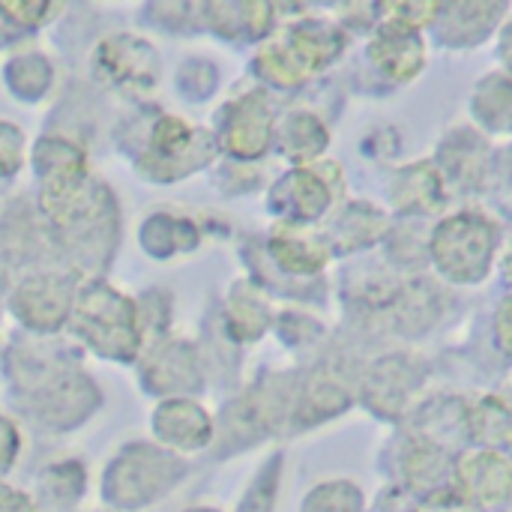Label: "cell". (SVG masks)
I'll use <instances>...</instances> for the list:
<instances>
[{
	"label": "cell",
	"instance_id": "obj_1",
	"mask_svg": "<svg viewBox=\"0 0 512 512\" xmlns=\"http://www.w3.org/2000/svg\"><path fill=\"white\" fill-rule=\"evenodd\" d=\"M36 210L54 255L75 276L93 279L111 270L123 240V207L99 174L66 192H36Z\"/></svg>",
	"mask_w": 512,
	"mask_h": 512
},
{
	"label": "cell",
	"instance_id": "obj_2",
	"mask_svg": "<svg viewBox=\"0 0 512 512\" xmlns=\"http://www.w3.org/2000/svg\"><path fill=\"white\" fill-rule=\"evenodd\" d=\"M114 144L129 159L132 174L153 186L183 183L222 156L213 129L150 105H135V114L120 120Z\"/></svg>",
	"mask_w": 512,
	"mask_h": 512
},
{
	"label": "cell",
	"instance_id": "obj_3",
	"mask_svg": "<svg viewBox=\"0 0 512 512\" xmlns=\"http://www.w3.org/2000/svg\"><path fill=\"white\" fill-rule=\"evenodd\" d=\"M66 336L105 363L138 366L147 339L138 312V297L111 285L105 276L81 279Z\"/></svg>",
	"mask_w": 512,
	"mask_h": 512
},
{
	"label": "cell",
	"instance_id": "obj_4",
	"mask_svg": "<svg viewBox=\"0 0 512 512\" xmlns=\"http://www.w3.org/2000/svg\"><path fill=\"white\" fill-rule=\"evenodd\" d=\"M348 48V33L324 18H294L273 30L252 57V72L276 90H297Z\"/></svg>",
	"mask_w": 512,
	"mask_h": 512
},
{
	"label": "cell",
	"instance_id": "obj_5",
	"mask_svg": "<svg viewBox=\"0 0 512 512\" xmlns=\"http://www.w3.org/2000/svg\"><path fill=\"white\" fill-rule=\"evenodd\" d=\"M90 78L123 102L147 105L162 81L159 48L135 30L105 33L90 51Z\"/></svg>",
	"mask_w": 512,
	"mask_h": 512
},
{
	"label": "cell",
	"instance_id": "obj_6",
	"mask_svg": "<svg viewBox=\"0 0 512 512\" xmlns=\"http://www.w3.org/2000/svg\"><path fill=\"white\" fill-rule=\"evenodd\" d=\"M186 474L177 453L159 444H126L102 477V498L108 507L135 512L156 504L168 495Z\"/></svg>",
	"mask_w": 512,
	"mask_h": 512
},
{
	"label": "cell",
	"instance_id": "obj_7",
	"mask_svg": "<svg viewBox=\"0 0 512 512\" xmlns=\"http://www.w3.org/2000/svg\"><path fill=\"white\" fill-rule=\"evenodd\" d=\"M498 243L501 231L495 219L477 210H459L435 228L429 249L444 279L456 285H477L492 273Z\"/></svg>",
	"mask_w": 512,
	"mask_h": 512
},
{
	"label": "cell",
	"instance_id": "obj_8",
	"mask_svg": "<svg viewBox=\"0 0 512 512\" xmlns=\"http://www.w3.org/2000/svg\"><path fill=\"white\" fill-rule=\"evenodd\" d=\"M78 285L81 276H75L69 267L30 270L6 291V312L21 327V333H33V336L66 333Z\"/></svg>",
	"mask_w": 512,
	"mask_h": 512
},
{
	"label": "cell",
	"instance_id": "obj_9",
	"mask_svg": "<svg viewBox=\"0 0 512 512\" xmlns=\"http://www.w3.org/2000/svg\"><path fill=\"white\" fill-rule=\"evenodd\" d=\"M75 369H84V351L66 333L57 336L18 333L0 351V372L9 390L15 393V399H24Z\"/></svg>",
	"mask_w": 512,
	"mask_h": 512
},
{
	"label": "cell",
	"instance_id": "obj_10",
	"mask_svg": "<svg viewBox=\"0 0 512 512\" xmlns=\"http://www.w3.org/2000/svg\"><path fill=\"white\" fill-rule=\"evenodd\" d=\"M213 138L231 162H258L276 144V111L264 90H243L213 114Z\"/></svg>",
	"mask_w": 512,
	"mask_h": 512
},
{
	"label": "cell",
	"instance_id": "obj_11",
	"mask_svg": "<svg viewBox=\"0 0 512 512\" xmlns=\"http://www.w3.org/2000/svg\"><path fill=\"white\" fill-rule=\"evenodd\" d=\"M24 411L51 432H72L102 408V390L87 369H75L48 387L18 399Z\"/></svg>",
	"mask_w": 512,
	"mask_h": 512
},
{
	"label": "cell",
	"instance_id": "obj_12",
	"mask_svg": "<svg viewBox=\"0 0 512 512\" xmlns=\"http://www.w3.org/2000/svg\"><path fill=\"white\" fill-rule=\"evenodd\" d=\"M138 384L156 399L192 396L204 387V360L195 342L165 336L138 360Z\"/></svg>",
	"mask_w": 512,
	"mask_h": 512
},
{
	"label": "cell",
	"instance_id": "obj_13",
	"mask_svg": "<svg viewBox=\"0 0 512 512\" xmlns=\"http://www.w3.org/2000/svg\"><path fill=\"white\" fill-rule=\"evenodd\" d=\"M327 168L330 165H297L273 183L267 207L279 222L309 225L330 210L336 192Z\"/></svg>",
	"mask_w": 512,
	"mask_h": 512
},
{
	"label": "cell",
	"instance_id": "obj_14",
	"mask_svg": "<svg viewBox=\"0 0 512 512\" xmlns=\"http://www.w3.org/2000/svg\"><path fill=\"white\" fill-rule=\"evenodd\" d=\"M30 171L36 192H66L96 174L87 147L66 132H42L30 144Z\"/></svg>",
	"mask_w": 512,
	"mask_h": 512
},
{
	"label": "cell",
	"instance_id": "obj_15",
	"mask_svg": "<svg viewBox=\"0 0 512 512\" xmlns=\"http://www.w3.org/2000/svg\"><path fill=\"white\" fill-rule=\"evenodd\" d=\"M150 429L156 444L171 453H198L216 438V423L210 411L192 396L159 399L150 414Z\"/></svg>",
	"mask_w": 512,
	"mask_h": 512
},
{
	"label": "cell",
	"instance_id": "obj_16",
	"mask_svg": "<svg viewBox=\"0 0 512 512\" xmlns=\"http://www.w3.org/2000/svg\"><path fill=\"white\" fill-rule=\"evenodd\" d=\"M273 0H204V30L228 45H261L276 30Z\"/></svg>",
	"mask_w": 512,
	"mask_h": 512
},
{
	"label": "cell",
	"instance_id": "obj_17",
	"mask_svg": "<svg viewBox=\"0 0 512 512\" xmlns=\"http://www.w3.org/2000/svg\"><path fill=\"white\" fill-rule=\"evenodd\" d=\"M369 63L393 84H411L426 69V42L423 33L402 24H378L369 45Z\"/></svg>",
	"mask_w": 512,
	"mask_h": 512
},
{
	"label": "cell",
	"instance_id": "obj_18",
	"mask_svg": "<svg viewBox=\"0 0 512 512\" xmlns=\"http://www.w3.org/2000/svg\"><path fill=\"white\" fill-rule=\"evenodd\" d=\"M201 225L180 210H150L138 222V249L159 264L192 255L201 246Z\"/></svg>",
	"mask_w": 512,
	"mask_h": 512
},
{
	"label": "cell",
	"instance_id": "obj_19",
	"mask_svg": "<svg viewBox=\"0 0 512 512\" xmlns=\"http://www.w3.org/2000/svg\"><path fill=\"white\" fill-rule=\"evenodd\" d=\"M0 81L15 102L42 105L57 87V63L36 45H18L0 63Z\"/></svg>",
	"mask_w": 512,
	"mask_h": 512
},
{
	"label": "cell",
	"instance_id": "obj_20",
	"mask_svg": "<svg viewBox=\"0 0 512 512\" xmlns=\"http://www.w3.org/2000/svg\"><path fill=\"white\" fill-rule=\"evenodd\" d=\"M267 249L276 267L291 276L318 273L330 261V240L324 234L309 231V225H294V222H276Z\"/></svg>",
	"mask_w": 512,
	"mask_h": 512
},
{
	"label": "cell",
	"instance_id": "obj_21",
	"mask_svg": "<svg viewBox=\"0 0 512 512\" xmlns=\"http://www.w3.org/2000/svg\"><path fill=\"white\" fill-rule=\"evenodd\" d=\"M510 0H441L438 39L447 45H477L501 21Z\"/></svg>",
	"mask_w": 512,
	"mask_h": 512
},
{
	"label": "cell",
	"instance_id": "obj_22",
	"mask_svg": "<svg viewBox=\"0 0 512 512\" xmlns=\"http://www.w3.org/2000/svg\"><path fill=\"white\" fill-rule=\"evenodd\" d=\"M222 324L234 342H258L273 327V306L255 282L240 279L225 294Z\"/></svg>",
	"mask_w": 512,
	"mask_h": 512
},
{
	"label": "cell",
	"instance_id": "obj_23",
	"mask_svg": "<svg viewBox=\"0 0 512 512\" xmlns=\"http://www.w3.org/2000/svg\"><path fill=\"white\" fill-rule=\"evenodd\" d=\"M330 144V132L321 123V117H315L312 111L303 108H291L276 120V144L279 153L297 165H312L315 159L324 156Z\"/></svg>",
	"mask_w": 512,
	"mask_h": 512
},
{
	"label": "cell",
	"instance_id": "obj_24",
	"mask_svg": "<svg viewBox=\"0 0 512 512\" xmlns=\"http://www.w3.org/2000/svg\"><path fill=\"white\" fill-rule=\"evenodd\" d=\"M462 480V498H471L477 504H498L510 498L512 492V465L501 453H471L459 465Z\"/></svg>",
	"mask_w": 512,
	"mask_h": 512
},
{
	"label": "cell",
	"instance_id": "obj_25",
	"mask_svg": "<svg viewBox=\"0 0 512 512\" xmlns=\"http://www.w3.org/2000/svg\"><path fill=\"white\" fill-rule=\"evenodd\" d=\"M390 198L402 213L435 210L444 201V174H441V168H435L432 162L405 165L390 183Z\"/></svg>",
	"mask_w": 512,
	"mask_h": 512
},
{
	"label": "cell",
	"instance_id": "obj_26",
	"mask_svg": "<svg viewBox=\"0 0 512 512\" xmlns=\"http://www.w3.org/2000/svg\"><path fill=\"white\" fill-rule=\"evenodd\" d=\"M471 114L489 132H512V75L492 72L471 93Z\"/></svg>",
	"mask_w": 512,
	"mask_h": 512
},
{
	"label": "cell",
	"instance_id": "obj_27",
	"mask_svg": "<svg viewBox=\"0 0 512 512\" xmlns=\"http://www.w3.org/2000/svg\"><path fill=\"white\" fill-rule=\"evenodd\" d=\"M204 0H144L138 18L168 36H192L204 27Z\"/></svg>",
	"mask_w": 512,
	"mask_h": 512
},
{
	"label": "cell",
	"instance_id": "obj_28",
	"mask_svg": "<svg viewBox=\"0 0 512 512\" xmlns=\"http://www.w3.org/2000/svg\"><path fill=\"white\" fill-rule=\"evenodd\" d=\"M387 231V219L384 213H378L375 207H366V204H351L348 210L339 213L330 237L342 240V249L345 252H354L360 246H369L375 243L378 234Z\"/></svg>",
	"mask_w": 512,
	"mask_h": 512
},
{
	"label": "cell",
	"instance_id": "obj_29",
	"mask_svg": "<svg viewBox=\"0 0 512 512\" xmlns=\"http://www.w3.org/2000/svg\"><path fill=\"white\" fill-rule=\"evenodd\" d=\"M87 489V474L81 462H54L39 477V492L51 507H75Z\"/></svg>",
	"mask_w": 512,
	"mask_h": 512
},
{
	"label": "cell",
	"instance_id": "obj_30",
	"mask_svg": "<svg viewBox=\"0 0 512 512\" xmlns=\"http://www.w3.org/2000/svg\"><path fill=\"white\" fill-rule=\"evenodd\" d=\"M69 0H0V15L6 24H12L18 33L30 36L54 24Z\"/></svg>",
	"mask_w": 512,
	"mask_h": 512
},
{
	"label": "cell",
	"instance_id": "obj_31",
	"mask_svg": "<svg viewBox=\"0 0 512 512\" xmlns=\"http://www.w3.org/2000/svg\"><path fill=\"white\" fill-rule=\"evenodd\" d=\"M441 0H378V24H402L414 30L435 27Z\"/></svg>",
	"mask_w": 512,
	"mask_h": 512
},
{
	"label": "cell",
	"instance_id": "obj_32",
	"mask_svg": "<svg viewBox=\"0 0 512 512\" xmlns=\"http://www.w3.org/2000/svg\"><path fill=\"white\" fill-rule=\"evenodd\" d=\"M174 87L183 99L192 102H204L216 93L219 87V69L216 63L204 60V57H189L177 66L174 72Z\"/></svg>",
	"mask_w": 512,
	"mask_h": 512
},
{
	"label": "cell",
	"instance_id": "obj_33",
	"mask_svg": "<svg viewBox=\"0 0 512 512\" xmlns=\"http://www.w3.org/2000/svg\"><path fill=\"white\" fill-rule=\"evenodd\" d=\"M30 165V141L21 123L0 117V183L15 180Z\"/></svg>",
	"mask_w": 512,
	"mask_h": 512
},
{
	"label": "cell",
	"instance_id": "obj_34",
	"mask_svg": "<svg viewBox=\"0 0 512 512\" xmlns=\"http://www.w3.org/2000/svg\"><path fill=\"white\" fill-rule=\"evenodd\" d=\"M138 312H141V324H144V339L147 348L162 342L165 336H171V297L162 291H144L138 297ZM144 348V351H147Z\"/></svg>",
	"mask_w": 512,
	"mask_h": 512
},
{
	"label": "cell",
	"instance_id": "obj_35",
	"mask_svg": "<svg viewBox=\"0 0 512 512\" xmlns=\"http://www.w3.org/2000/svg\"><path fill=\"white\" fill-rule=\"evenodd\" d=\"M21 450H24V438H21L18 423L12 417L0 414V477L15 468Z\"/></svg>",
	"mask_w": 512,
	"mask_h": 512
},
{
	"label": "cell",
	"instance_id": "obj_36",
	"mask_svg": "<svg viewBox=\"0 0 512 512\" xmlns=\"http://www.w3.org/2000/svg\"><path fill=\"white\" fill-rule=\"evenodd\" d=\"M495 339H498V348L512 357V294H507L495 312Z\"/></svg>",
	"mask_w": 512,
	"mask_h": 512
},
{
	"label": "cell",
	"instance_id": "obj_37",
	"mask_svg": "<svg viewBox=\"0 0 512 512\" xmlns=\"http://www.w3.org/2000/svg\"><path fill=\"white\" fill-rule=\"evenodd\" d=\"M0 512H39V510H36V501H33L27 492H21V489H15V486H9V483H3V480H0Z\"/></svg>",
	"mask_w": 512,
	"mask_h": 512
},
{
	"label": "cell",
	"instance_id": "obj_38",
	"mask_svg": "<svg viewBox=\"0 0 512 512\" xmlns=\"http://www.w3.org/2000/svg\"><path fill=\"white\" fill-rule=\"evenodd\" d=\"M21 39H24V33H18L12 24H6V21H3V15H0V51H12V48H18V45H21Z\"/></svg>",
	"mask_w": 512,
	"mask_h": 512
},
{
	"label": "cell",
	"instance_id": "obj_39",
	"mask_svg": "<svg viewBox=\"0 0 512 512\" xmlns=\"http://www.w3.org/2000/svg\"><path fill=\"white\" fill-rule=\"evenodd\" d=\"M498 51H501V60H504V66H507V72L512 75V18L504 24V30H501V42H498Z\"/></svg>",
	"mask_w": 512,
	"mask_h": 512
},
{
	"label": "cell",
	"instance_id": "obj_40",
	"mask_svg": "<svg viewBox=\"0 0 512 512\" xmlns=\"http://www.w3.org/2000/svg\"><path fill=\"white\" fill-rule=\"evenodd\" d=\"M504 264H507V276H510L512 282V237L510 243H507V258H504Z\"/></svg>",
	"mask_w": 512,
	"mask_h": 512
},
{
	"label": "cell",
	"instance_id": "obj_41",
	"mask_svg": "<svg viewBox=\"0 0 512 512\" xmlns=\"http://www.w3.org/2000/svg\"><path fill=\"white\" fill-rule=\"evenodd\" d=\"M504 432H507V441L512 447V414H507V423H504Z\"/></svg>",
	"mask_w": 512,
	"mask_h": 512
},
{
	"label": "cell",
	"instance_id": "obj_42",
	"mask_svg": "<svg viewBox=\"0 0 512 512\" xmlns=\"http://www.w3.org/2000/svg\"><path fill=\"white\" fill-rule=\"evenodd\" d=\"M186 512H216V510H186Z\"/></svg>",
	"mask_w": 512,
	"mask_h": 512
}]
</instances>
